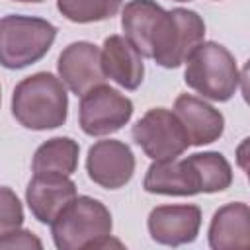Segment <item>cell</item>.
<instances>
[{
	"label": "cell",
	"mask_w": 250,
	"mask_h": 250,
	"mask_svg": "<svg viewBox=\"0 0 250 250\" xmlns=\"http://www.w3.org/2000/svg\"><path fill=\"white\" fill-rule=\"evenodd\" d=\"M131 137L150 160L178 158L191 146L184 125L166 107H150L133 125Z\"/></svg>",
	"instance_id": "7"
},
{
	"label": "cell",
	"mask_w": 250,
	"mask_h": 250,
	"mask_svg": "<svg viewBox=\"0 0 250 250\" xmlns=\"http://www.w3.org/2000/svg\"><path fill=\"white\" fill-rule=\"evenodd\" d=\"M59 12L74 23H94L115 16L121 8L117 0H57Z\"/></svg>",
	"instance_id": "19"
},
{
	"label": "cell",
	"mask_w": 250,
	"mask_h": 250,
	"mask_svg": "<svg viewBox=\"0 0 250 250\" xmlns=\"http://www.w3.org/2000/svg\"><path fill=\"white\" fill-rule=\"evenodd\" d=\"M0 102H2V88H0Z\"/></svg>",
	"instance_id": "24"
},
{
	"label": "cell",
	"mask_w": 250,
	"mask_h": 250,
	"mask_svg": "<svg viewBox=\"0 0 250 250\" xmlns=\"http://www.w3.org/2000/svg\"><path fill=\"white\" fill-rule=\"evenodd\" d=\"M133 117V102L117 88L100 84L80 96L78 125L88 137H105L123 129Z\"/></svg>",
	"instance_id": "6"
},
{
	"label": "cell",
	"mask_w": 250,
	"mask_h": 250,
	"mask_svg": "<svg viewBox=\"0 0 250 250\" xmlns=\"http://www.w3.org/2000/svg\"><path fill=\"white\" fill-rule=\"evenodd\" d=\"M57 70L62 84L76 96L105 82L100 49L90 41H74L66 45L59 55Z\"/></svg>",
	"instance_id": "9"
},
{
	"label": "cell",
	"mask_w": 250,
	"mask_h": 250,
	"mask_svg": "<svg viewBox=\"0 0 250 250\" xmlns=\"http://www.w3.org/2000/svg\"><path fill=\"white\" fill-rule=\"evenodd\" d=\"M102 68L105 78L125 90H137L145 78L143 55L125 35H109L102 45Z\"/></svg>",
	"instance_id": "14"
},
{
	"label": "cell",
	"mask_w": 250,
	"mask_h": 250,
	"mask_svg": "<svg viewBox=\"0 0 250 250\" xmlns=\"http://www.w3.org/2000/svg\"><path fill=\"white\" fill-rule=\"evenodd\" d=\"M59 250L107 248L123 244L111 238L113 221L109 209L96 197L76 195L49 225Z\"/></svg>",
	"instance_id": "1"
},
{
	"label": "cell",
	"mask_w": 250,
	"mask_h": 250,
	"mask_svg": "<svg viewBox=\"0 0 250 250\" xmlns=\"http://www.w3.org/2000/svg\"><path fill=\"white\" fill-rule=\"evenodd\" d=\"M201 41H205V21L197 12L164 10L150 37V59L164 68H178Z\"/></svg>",
	"instance_id": "5"
},
{
	"label": "cell",
	"mask_w": 250,
	"mask_h": 250,
	"mask_svg": "<svg viewBox=\"0 0 250 250\" xmlns=\"http://www.w3.org/2000/svg\"><path fill=\"white\" fill-rule=\"evenodd\" d=\"M57 39V27L35 16L8 14L0 18V64L20 70L39 62Z\"/></svg>",
	"instance_id": "4"
},
{
	"label": "cell",
	"mask_w": 250,
	"mask_h": 250,
	"mask_svg": "<svg viewBox=\"0 0 250 250\" xmlns=\"http://www.w3.org/2000/svg\"><path fill=\"white\" fill-rule=\"evenodd\" d=\"M86 172L88 178L104 189L125 188L135 174V154L123 141H96L88 148Z\"/></svg>",
	"instance_id": "8"
},
{
	"label": "cell",
	"mask_w": 250,
	"mask_h": 250,
	"mask_svg": "<svg viewBox=\"0 0 250 250\" xmlns=\"http://www.w3.org/2000/svg\"><path fill=\"white\" fill-rule=\"evenodd\" d=\"M164 8L154 0H131L121 8V27L135 49L150 59V37Z\"/></svg>",
	"instance_id": "16"
},
{
	"label": "cell",
	"mask_w": 250,
	"mask_h": 250,
	"mask_svg": "<svg viewBox=\"0 0 250 250\" xmlns=\"http://www.w3.org/2000/svg\"><path fill=\"white\" fill-rule=\"evenodd\" d=\"M176 117L184 125L189 145L203 146L219 141L225 131V117L219 109L207 104L203 98L191 94H180L174 102Z\"/></svg>",
	"instance_id": "13"
},
{
	"label": "cell",
	"mask_w": 250,
	"mask_h": 250,
	"mask_svg": "<svg viewBox=\"0 0 250 250\" xmlns=\"http://www.w3.org/2000/svg\"><path fill=\"white\" fill-rule=\"evenodd\" d=\"M207 238L213 250L250 248V207L242 201L219 207L211 219Z\"/></svg>",
	"instance_id": "15"
},
{
	"label": "cell",
	"mask_w": 250,
	"mask_h": 250,
	"mask_svg": "<svg viewBox=\"0 0 250 250\" xmlns=\"http://www.w3.org/2000/svg\"><path fill=\"white\" fill-rule=\"evenodd\" d=\"M78 154L80 146L70 137H53L37 146L33 160H31V172H53V174H64L72 176L78 168Z\"/></svg>",
	"instance_id": "17"
},
{
	"label": "cell",
	"mask_w": 250,
	"mask_h": 250,
	"mask_svg": "<svg viewBox=\"0 0 250 250\" xmlns=\"http://www.w3.org/2000/svg\"><path fill=\"white\" fill-rule=\"evenodd\" d=\"M191 156L201 174L203 193H217V191H225L227 188H230L232 168L221 152L207 150V152H195Z\"/></svg>",
	"instance_id": "18"
},
{
	"label": "cell",
	"mask_w": 250,
	"mask_h": 250,
	"mask_svg": "<svg viewBox=\"0 0 250 250\" xmlns=\"http://www.w3.org/2000/svg\"><path fill=\"white\" fill-rule=\"evenodd\" d=\"M76 195V184L70 176L53 172L33 174L25 188V203L41 225H51Z\"/></svg>",
	"instance_id": "12"
},
{
	"label": "cell",
	"mask_w": 250,
	"mask_h": 250,
	"mask_svg": "<svg viewBox=\"0 0 250 250\" xmlns=\"http://www.w3.org/2000/svg\"><path fill=\"white\" fill-rule=\"evenodd\" d=\"M14 119L31 131L57 129L68 117L66 86L53 72H35L20 80L12 92Z\"/></svg>",
	"instance_id": "2"
},
{
	"label": "cell",
	"mask_w": 250,
	"mask_h": 250,
	"mask_svg": "<svg viewBox=\"0 0 250 250\" xmlns=\"http://www.w3.org/2000/svg\"><path fill=\"white\" fill-rule=\"evenodd\" d=\"M143 188L148 193L158 195H197L203 193L201 174L193 162V156L152 160L146 168Z\"/></svg>",
	"instance_id": "11"
},
{
	"label": "cell",
	"mask_w": 250,
	"mask_h": 250,
	"mask_svg": "<svg viewBox=\"0 0 250 250\" xmlns=\"http://www.w3.org/2000/svg\"><path fill=\"white\" fill-rule=\"evenodd\" d=\"M4 248H8V250H16V248H20V250H41L43 242L35 232L20 227V229H14L10 232L0 234V250H4Z\"/></svg>",
	"instance_id": "21"
},
{
	"label": "cell",
	"mask_w": 250,
	"mask_h": 250,
	"mask_svg": "<svg viewBox=\"0 0 250 250\" xmlns=\"http://www.w3.org/2000/svg\"><path fill=\"white\" fill-rule=\"evenodd\" d=\"M148 234L162 246H182L197 238L201 229V209L191 203L158 205L146 219Z\"/></svg>",
	"instance_id": "10"
},
{
	"label": "cell",
	"mask_w": 250,
	"mask_h": 250,
	"mask_svg": "<svg viewBox=\"0 0 250 250\" xmlns=\"http://www.w3.org/2000/svg\"><path fill=\"white\" fill-rule=\"evenodd\" d=\"M176 2H189V0H176Z\"/></svg>",
	"instance_id": "23"
},
{
	"label": "cell",
	"mask_w": 250,
	"mask_h": 250,
	"mask_svg": "<svg viewBox=\"0 0 250 250\" xmlns=\"http://www.w3.org/2000/svg\"><path fill=\"white\" fill-rule=\"evenodd\" d=\"M14 2H33V4H39V2H45V0H14Z\"/></svg>",
	"instance_id": "22"
},
{
	"label": "cell",
	"mask_w": 250,
	"mask_h": 250,
	"mask_svg": "<svg viewBox=\"0 0 250 250\" xmlns=\"http://www.w3.org/2000/svg\"><path fill=\"white\" fill-rule=\"evenodd\" d=\"M23 225V205L16 191L0 186V234L20 229Z\"/></svg>",
	"instance_id": "20"
},
{
	"label": "cell",
	"mask_w": 250,
	"mask_h": 250,
	"mask_svg": "<svg viewBox=\"0 0 250 250\" xmlns=\"http://www.w3.org/2000/svg\"><path fill=\"white\" fill-rule=\"evenodd\" d=\"M184 64L186 84L211 102H229L242 80L234 55L217 41H201Z\"/></svg>",
	"instance_id": "3"
}]
</instances>
